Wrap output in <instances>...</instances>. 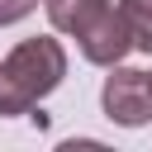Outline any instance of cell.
I'll return each instance as SVG.
<instances>
[{"label":"cell","mask_w":152,"mask_h":152,"mask_svg":"<svg viewBox=\"0 0 152 152\" xmlns=\"http://www.w3.org/2000/svg\"><path fill=\"white\" fill-rule=\"evenodd\" d=\"M100 104H104V114L114 124L142 128L152 119V76L147 71H133V66H109L104 90H100Z\"/></svg>","instance_id":"cell-3"},{"label":"cell","mask_w":152,"mask_h":152,"mask_svg":"<svg viewBox=\"0 0 152 152\" xmlns=\"http://www.w3.org/2000/svg\"><path fill=\"white\" fill-rule=\"evenodd\" d=\"M33 10H38V0H0V24H19Z\"/></svg>","instance_id":"cell-5"},{"label":"cell","mask_w":152,"mask_h":152,"mask_svg":"<svg viewBox=\"0 0 152 152\" xmlns=\"http://www.w3.org/2000/svg\"><path fill=\"white\" fill-rule=\"evenodd\" d=\"M66 76V52L57 38H24L0 62V119L28 114L43 95H52Z\"/></svg>","instance_id":"cell-2"},{"label":"cell","mask_w":152,"mask_h":152,"mask_svg":"<svg viewBox=\"0 0 152 152\" xmlns=\"http://www.w3.org/2000/svg\"><path fill=\"white\" fill-rule=\"evenodd\" d=\"M57 33H71L81 43V57L95 66H119L133 52V33L119 5L109 0H43Z\"/></svg>","instance_id":"cell-1"},{"label":"cell","mask_w":152,"mask_h":152,"mask_svg":"<svg viewBox=\"0 0 152 152\" xmlns=\"http://www.w3.org/2000/svg\"><path fill=\"white\" fill-rule=\"evenodd\" d=\"M124 19H128V33H133V48L138 52H152V0H119Z\"/></svg>","instance_id":"cell-4"}]
</instances>
